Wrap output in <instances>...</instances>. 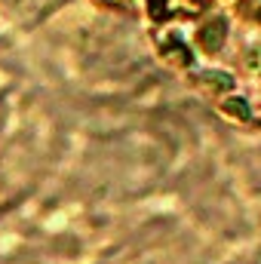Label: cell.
<instances>
[{
  "label": "cell",
  "instance_id": "2",
  "mask_svg": "<svg viewBox=\"0 0 261 264\" xmlns=\"http://www.w3.org/2000/svg\"><path fill=\"white\" fill-rule=\"evenodd\" d=\"M225 108H231V111H234V114H237V117H249V111H246V105H243V101H240V98H231V101H228V105H225Z\"/></svg>",
  "mask_w": 261,
  "mask_h": 264
},
{
  "label": "cell",
  "instance_id": "1",
  "mask_svg": "<svg viewBox=\"0 0 261 264\" xmlns=\"http://www.w3.org/2000/svg\"><path fill=\"white\" fill-rule=\"evenodd\" d=\"M218 31H225V22H209L203 28V46L206 49H218V43H222V34Z\"/></svg>",
  "mask_w": 261,
  "mask_h": 264
}]
</instances>
